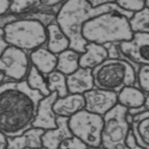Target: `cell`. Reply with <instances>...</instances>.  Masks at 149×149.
Listing matches in <instances>:
<instances>
[{
  "label": "cell",
  "instance_id": "obj_1",
  "mask_svg": "<svg viewBox=\"0 0 149 149\" xmlns=\"http://www.w3.org/2000/svg\"><path fill=\"white\" fill-rule=\"evenodd\" d=\"M43 97L38 91L31 89L25 79L0 84V133L13 138L33 127Z\"/></svg>",
  "mask_w": 149,
  "mask_h": 149
},
{
  "label": "cell",
  "instance_id": "obj_2",
  "mask_svg": "<svg viewBox=\"0 0 149 149\" xmlns=\"http://www.w3.org/2000/svg\"><path fill=\"white\" fill-rule=\"evenodd\" d=\"M112 11L126 12L116 3L93 8L87 0H66L57 12L56 21L70 40V49L82 54L88 43L82 35L83 25L94 17Z\"/></svg>",
  "mask_w": 149,
  "mask_h": 149
},
{
  "label": "cell",
  "instance_id": "obj_3",
  "mask_svg": "<svg viewBox=\"0 0 149 149\" xmlns=\"http://www.w3.org/2000/svg\"><path fill=\"white\" fill-rule=\"evenodd\" d=\"M133 13L112 11L101 13L87 21L82 26V35L87 42L106 46L130 40L133 36L129 19Z\"/></svg>",
  "mask_w": 149,
  "mask_h": 149
},
{
  "label": "cell",
  "instance_id": "obj_4",
  "mask_svg": "<svg viewBox=\"0 0 149 149\" xmlns=\"http://www.w3.org/2000/svg\"><path fill=\"white\" fill-rule=\"evenodd\" d=\"M93 76L96 88L117 93L136 84V69L123 58L107 59L93 69Z\"/></svg>",
  "mask_w": 149,
  "mask_h": 149
},
{
  "label": "cell",
  "instance_id": "obj_5",
  "mask_svg": "<svg viewBox=\"0 0 149 149\" xmlns=\"http://www.w3.org/2000/svg\"><path fill=\"white\" fill-rule=\"evenodd\" d=\"M6 41L25 51H33L45 45L47 27L36 20H16L3 27Z\"/></svg>",
  "mask_w": 149,
  "mask_h": 149
},
{
  "label": "cell",
  "instance_id": "obj_6",
  "mask_svg": "<svg viewBox=\"0 0 149 149\" xmlns=\"http://www.w3.org/2000/svg\"><path fill=\"white\" fill-rule=\"evenodd\" d=\"M103 117L101 146L106 149H130L127 144L131 127L126 108L117 104Z\"/></svg>",
  "mask_w": 149,
  "mask_h": 149
},
{
  "label": "cell",
  "instance_id": "obj_7",
  "mask_svg": "<svg viewBox=\"0 0 149 149\" xmlns=\"http://www.w3.org/2000/svg\"><path fill=\"white\" fill-rule=\"evenodd\" d=\"M68 125L73 136L83 141L88 147L101 145L103 117L82 110L69 118Z\"/></svg>",
  "mask_w": 149,
  "mask_h": 149
},
{
  "label": "cell",
  "instance_id": "obj_8",
  "mask_svg": "<svg viewBox=\"0 0 149 149\" xmlns=\"http://www.w3.org/2000/svg\"><path fill=\"white\" fill-rule=\"evenodd\" d=\"M30 62L25 51L9 46L0 57V71L12 80H24L31 66Z\"/></svg>",
  "mask_w": 149,
  "mask_h": 149
},
{
  "label": "cell",
  "instance_id": "obj_9",
  "mask_svg": "<svg viewBox=\"0 0 149 149\" xmlns=\"http://www.w3.org/2000/svg\"><path fill=\"white\" fill-rule=\"evenodd\" d=\"M118 47L122 58L135 69L149 65V33H134L131 40L118 43Z\"/></svg>",
  "mask_w": 149,
  "mask_h": 149
},
{
  "label": "cell",
  "instance_id": "obj_10",
  "mask_svg": "<svg viewBox=\"0 0 149 149\" xmlns=\"http://www.w3.org/2000/svg\"><path fill=\"white\" fill-rule=\"evenodd\" d=\"M83 95L86 102L84 110L101 117L118 104L117 93L96 87Z\"/></svg>",
  "mask_w": 149,
  "mask_h": 149
},
{
  "label": "cell",
  "instance_id": "obj_11",
  "mask_svg": "<svg viewBox=\"0 0 149 149\" xmlns=\"http://www.w3.org/2000/svg\"><path fill=\"white\" fill-rule=\"evenodd\" d=\"M128 118L134 143L140 149H149V110L128 111Z\"/></svg>",
  "mask_w": 149,
  "mask_h": 149
},
{
  "label": "cell",
  "instance_id": "obj_12",
  "mask_svg": "<svg viewBox=\"0 0 149 149\" xmlns=\"http://www.w3.org/2000/svg\"><path fill=\"white\" fill-rule=\"evenodd\" d=\"M59 7H47L41 6L35 10L21 13H7L3 16H0V28H3L6 24L16 20L29 19L40 21L46 27L56 21L57 13Z\"/></svg>",
  "mask_w": 149,
  "mask_h": 149
},
{
  "label": "cell",
  "instance_id": "obj_13",
  "mask_svg": "<svg viewBox=\"0 0 149 149\" xmlns=\"http://www.w3.org/2000/svg\"><path fill=\"white\" fill-rule=\"evenodd\" d=\"M57 98V92H52L40 100L33 127L42 129L44 131L57 127V117L54 113L53 106Z\"/></svg>",
  "mask_w": 149,
  "mask_h": 149
},
{
  "label": "cell",
  "instance_id": "obj_14",
  "mask_svg": "<svg viewBox=\"0 0 149 149\" xmlns=\"http://www.w3.org/2000/svg\"><path fill=\"white\" fill-rule=\"evenodd\" d=\"M69 118H57V127L45 131L42 136V145L47 149H59L62 142L72 138L73 134L68 125Z\"/></svg>",
  "mask_w": 149,
  "mask_h": 149
},
{
  "label": "cell",
  "instance_id": "obj_15",
  "mask_svg": "<svg viewBox=\"0 0 149 149\" xmlns=\"http://www.w3.org/2000/svg\"><path fill=\"white\" fill-rule=\"evenodd\" d=\"M86 102L84 95L69 93L64 97H58L53 106L57 117L70 118L85 109Z\"/></svg>",
  "mask_w": 149,
  "mask_h": 149
},
{
  "label": "cell",
  "instance_id": "obj_16",
  "mask_svg": "<svg viewBox=\"0 0 149 149\" xmlns=\"http://www.w3.org/2000/svg\"><path fill=\"white\" fill-rule=\"evenodd\" d=\"M69 93H85L95 88L93 76V70L79 67L76 71L66 76Z\"/></svg>",
  "mask_w": 149,
  "mask_h": 149
},
{
  "label": "cell",
  "instance_id": "obj_17",
  "mask_svg": "<svg viewBox=\"0 0 149 149\" xmlns=\"http://www.w3.org/2000/svg\"><path fill=\"white\" fill-rule=\"evenodd\" d=\"M45 131L31 127L18 136L8 138L7 149L38 148L43 147L42 136Z\"/></svg>",
  "mask_w": 149,
  "mask_h": 149
},
{
  "label": "cell",
  "instance_id": "obj_18",
  "mask_svg": "<svg viewBox=\"0 0 149 149\" xmlns=\"http://www.w3.org/2000/svg\"><path fill=\"white\" fill-rule=\"evenodd\" d=\"M85 49V52L80 55V67L93 70L108 58L105 46L88 42Z\"/></svg>",
  "mask_w": 149,
  "mask_h": 149
},
{
  "label": "cell",
  "instance_id": "obj_19",
  "mask_svg": "<svg viewBox=\"0 0 149 149\" xmlns=\"http://www.w3.org/2000/svg\"><path fill=\"white\" fill-rule=\"evenodd\" d=\"M147 95L136 85L124 88L117 93L118 104L128 111L138 110L144 108Z\"/></svg>",
  "mask_w": 149,
  "mask_h": 149
},
{
  "label": "cell",
  "instance_id": "obj_20",
  "mask_svg": "<svg viewBox=\"0 0 149 149\" xmlns=\"http://www.w3.org/2000/svg\"><path fill=\"white\" fill-rule=\"evenodd\" d=\"M30 62L44 76H47L56 69L57 55L47 48L41 47L30 53Z\"/></svg>",
  "mask_w": 149,
  "mask_h": 149
},
{
  "label": "cell",
  "instance_id": "obj_21",
  "mask_svg": "<svg viewBox=\"0 0 149 149\" xmlns=\"http://www.w3.org/2000/svg\"><path fill=\"white\" fill-rule=\"evenodd\" d=\"M47 41L45 45L50 51L57 55L70 48V40L56 21L47 26Z\"/></svg>",
  "mask_w": 149,
  "mask_h": 149
},
{
  "label": "cell",
  "instance_id": "obj_22",
  "mask_svg": "<svg viewBox=\"0 0 149 149\" xmlns=\"http://www.w3.org/2000/svg\"><path fill=\"white\" fill-rule=\"evenodd\" d=\"M81 54L72 49H68L57 55V63L56 70L68 76L80 67L79 62Z\"/></svg>",
  "mask_w": 149,
  "mask_h": 149
},
{
  "label": "cell",
  "instance_id": "obj_23",
  "mask_svg": "<svg viewBox=\"0 0 149 149\" xmlns=\"http://www.w3.org/2000/svg\"><path fill=\"white\" fill-rule=\"evenodd\" d=\"M48 89L50 92H57L58 97H64L69 94L66 76L55 70L46 76Z\"/></svg>",
  "mask_w": 149,
  "mask_h": 149
},
{
  "label": "cell",
  "instance_id": "obj_24",
  "mask_svg": "<svg viewBox=\"0 0 149 149\" xmlns=\"http://www.w3.org/2000/svg\"><path fill=\"white\" fill-rule=\"evenodd\" d=\"M26 80L31 89L38 91L44 97L51 93L47 86L46 77L33 65L30 67Z\"/></svg>",
  "mask_w": 149,
  "mask_h": 149
},
{
  "label": "cell",
  "instance_id": "obj_25",
  "mask_svg": "<svg viewBox=\"0 0 149 149\" xmlns=\"http://www.w3.org/2000/svg\"><path fill=\"white\" fill-rule=\"evenodd\" d=\"M129 23L133 33H149V8L133 13Z\"/></svg>",
  "mask_w": 149,
  "mask_h": 149
},
{
  "label": "cell",
  "instance_id": "obj_26",
  "mask_svg": "<svg viewBox=\"0 0 149 149\" xmlns=\"http://www.w3.org/2000/svg\"><path fill=\"white\" fill-rule=\"evenodd\" d=\"M8 13H21L33 11L42 5L41 0H10Z\"/></svg>",
  "mask_w": 149,
  "mask_h": 149
},
{
  "label": "cell",
  "instance_id": "obj_27",
  "mask_svg": "<svg viewBox=\"0 0 149 149\" xmlns=\"http://www.w3.org/2000/svg\"><path fill=\"white\" fill-rule=\"evenodd\" d=\"M136 85L147 96L149 95V65H142L138 69Z\"/></svg>",
  "mask_w": 149,
  "mask_h": 149
},
{
  "label": "cell",
  "instance_id": "obj_28",
  "mask_svg": "<svg viewBox=\"0 0 149 149\" xmlns=\"http://www.w3.org/2000/svg\"><path fill=\"white\" fill-rule=\"evenodd\" d=\"M116 4L123 11L133 13L146 7L147 0H116Z\"/></svg>",
  "mask_w": 149,
  "mask_h": 149
},
{
  "label": "cell",
  "instance_id": "obj_29",
  "mask_svg": "<svg viewBox=\"0 0 149 149\" xmlns=\"http://www.w3.org/2000/svg\"><path fill=\"white\" fill-rule=\"evenodd\" d=\"M88 147L79 138L73 136L62 142L59 149H87Z\"/></svg>",
  "mask_w": 149,
  "mask_h": 149
},
{
  "label": "cell",
  "instance_id": "obj_30",
  "mask_svg": "<svg viewBox=\"0 0 149 149\" xmlns=\"http://www.w3.org/2000/svg\"><path fill=\"white\" fill-rule=\"evenodd\" d=\"M108 53V58H122L121 55L118 47V43H111L105 46Z\"/></svg>",
  "mask_w": 149,
  "mask_h": 149
},
{
  "label": "cell",
  "instance_id": "obj_31",
  "mask_svg": "<svg viewBox=\"0 0 149 149\" xmlns=\"http://www.w3.org/2000/svg\"><path fill=\"white\" fill-rule=\"evenodd\" d=\"M66 0H41V4L47 7H61Z\"/></svg>",
  "mask_w": 149,
  "mask_h": 149
},
{
  "label": "cell",
  "instance_id": "obj_32",
  "mask_svg": "<svg viewBox=\"0 0 149 149\" xmlns=\"http://www.w3.org/2000/svg\"><path fill=\"white\" fill-rule=\"evenodd\" d=\"M10 45L8 42L6 41L5 38V33L4 30L3 28H0V57L4 53L6 49Z\"/></svg>",
  "mask_w": 149,
  "mask_h": 149
},
{
  "label": "cell",
  "instance_id": "obj_33",
  "mask_svg": "<svg viewBox=\"0 0 149 149\" xmlns=\"http://www.w3.org/2000/svg\"><path fill=\"white\" fill-rule=\"evenodd\" d=\"M10 5V0H0V16L4 15L9 12Z\"/></svg>",
  "mask_w": 149,
  "mask_h": 149
},
{
  "label": "cell",
  "instance_id": "obj_34",
  "mask_svg": "<svg viewBox=\"0 0 149 149\" xmlns=\"http://www.w3.org/2000/svg\"><path fill=\"white\" fill-rule=\"evenodd\" d=\"M93 8H96L104 5L110 4L116 2V0H87Z\"/></svg>",
  "mask_w": 149,
  "mask_h": 149
},
{
  "label": "cell",
  "instance_id": "obj_35",
  "mask_svg": "<svg viewBox=\"0 0 149 149\" xmlns=\"http://www.w3.org/2000/svg\"><path fill=\"white\" fill-rule=\"evenodd\" d=\"M8 137L0 133V149H7Z\"/></svg>",
  "mask_w": 149,
  "mask_h": 149
},
{
  "label": "cell",
  "instance_id": "obj_36",
  "mask_svg": "<svg viewBox=\"0 0 149 149\" xmlns=\"http://www.w3.org/2000/svg\"><path fill=\"white\" fill-rule=\"evenodd\" d=\"M5 77V76L4 74H3V73L1 72V71H0V84L3 82V81L4 80Z\"/></svg>",
  "mask_w": 149,
  "mask_h": 149
},
{
  "label": "cell",
  "instance_id": "obj_37",
  "mask_svg": "<svg viewBox=\"0 0 149 149\" xmlns=\"http://www.w3.org/2000/svg\"><path fill=\"white\" fill-rule=\"evenodd\" d=\"M87 149H106V148L103 147L102 146H100V147H88Z\"/></svg>",
  "mask_w": 149,
  "mask_h": 149
},
{
  "label": "cell",
  "instance_id": "obj_38",
  "mask_svg": "<svg viewBox=\"0 0 149 149\" xmlns=\"http://www.w3.org/2000/svg\"><path fill=\"white\" fill-rule=\"evenodd\" d=\"M27 149H47V148L42 147H41V148H27Z\"/></svg>",
  "mask_w": 149,
  "mask_h": 149
},
{
  "label": "cell",
  "instance_id": "obj_39",
  "mask_svg": "<svg viewBox=\"0 0 149 149\" xmlns=\"http://www.w3.org/2000/svg\"><path fill=\"white\" fill-rule=\"evenodd\" d=\"M146 6H147V7L149 8V0H147V4H146Z\"/></svg>",
  "mask_w": 149,
  "mask_h": 149
}]
</instances>
